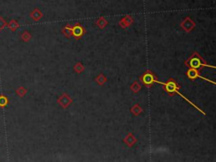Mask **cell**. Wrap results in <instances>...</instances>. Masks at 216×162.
<instances>
[{
  "instance_id": "cell-1",
  "label": "cell",
  "mask_w": 216,
  "mask_h": 162,
  "mask_svg": "<svg viewBox=\"0 0 216 162\" xmlns=\"http://www.w3.org/2000/svg\"><path fill=\"white\" fill-rule=\"evenodd\" d=\"M8 101L5 96H0V107H5Z\"/></svg>"
},
{
  "instance_id": "cell-2",
  "label": "cell",
  "mask_w": 216,
  "mask_h": 162,
  "mask_svg": "<svg viewBox=\"0 0 216 162\" xmlns=\"http://www.w3.org/2000/svg\"><path fill=\"white\" fill-rule=\"evenodd\" d=\"M3 25H4V21L0 18V30L2 29V27L3 26Z\"/></svg>"
}]
</instances>
